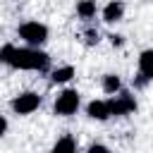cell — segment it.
<instances>
[{
    "label": "cell",
    "mask_w": 153,
    "mask_h": 153,
    "mask_svg": "<svg viewBox=\"0 0 153 153\" xmlns=\"http://www.w3.org/2000/svg\"><path fill=\"white\" fill-rule=\"evenodd\" d=\"M0 62L12 67V69H26V72H48L50 67V55L43 53L41 48H31V45H2L0 48Z\"/></svg>",
    "instance_id": "1"
},
{
    "label": "cell",
    "mask_w": 153,
    "mask_h": 153,
    "mask_svg": "<svg viewBox=\"0 0 153 153\" xmlns=\"http://www.w3.org/2000/svg\"><path fill=\"white\" fill-rule=\"evenodd\" d=\"M17 33H19V38H22L26 45H31V48H41V45L48 41V26L41 24V22H24V24H19Z\"/></svg>",
    "instance_id": "2"
},
{
    "label": "cell",
    "mask_w": 153,
    "mask_h": 153,
    "mask_svg": "<svg viewBox=\"0 0 153 153\" xmlns=\"http://www.w3.org/2000/svg\"><path fill=\"white\" fill-rule=\"evenodd\" d=\"M79 105H81L79 91H76V88H65V91L57 93V98H55V103H53V112H55L57 117H69V115H74V112L79 110Z\"/></svg>",
    "instance_id": "3"
},
{
    "label": "cell",
    "mask_w": 153,
    "mask_h": 153,
    "mask_svg": "<svg viewBox=\"0 0 153 153\" xmlns=\"http://www.w3.org/2000/svg\"><path fill=\"white\" fill-rule=\"evenodd\" d=\"M108 108H110V117H124V115H131L136 110V98L129 93V91H120L115 96L108 98Z\"/></svg>",
    "instance_id": "4"
},
{
    "label": "cell",
    "mask_w": 153,
    "mask_h": 153,
    "mask_svg": "<svg viewBox=\"0 0 153 153\" xmlns=\"http://www.w3.org/2000/svg\"><path fill=\"white\" fill-rule=\"evenodd\" d=\"M41 96L36 93V91H24V93H19V96H14L12 98V110H14V115H31L33 110H38V105H41Z\"/></svg>",
    "instance_id": "5"
},
{
    "label": "cell",
    "mask_w": 153,
    "mask_h": 153,
    "mask_svg": "<svg viewBox=\"0 0 153 153\" xmlns=\"http://www.w3.org/2000/svg\"><path fill=\"white\" fill-rule=\"evenodd\" d=\"M148 81H153V48L143 50L139 55V74H136V86H146Z\"/></svg>",
    "instance_id": "6"
},
{
    "label": "cell",
    "mask_w": 153,
    "mask_h": 153,
    "mask_svg": "<svg viewBox=\"0 0 153 153\" xmlns=\"http://www.w3.org/2000/svg\"><path fill=\"white\" fill-rule=\"evenodd\" d=\"M122 17H124V2L122 0H110L103 7V22L105 24H117V22H122Z\"/></svg>",
    "instance_id": "7"
},
{
    "label": "cell",
    "mask_w": 153,
    "mask_h": 153,
    "mask_svg": "<svg viewBox=\"0 0 153 153\" xmlns=\"http://www.w3.org/2000/svg\"><path fill=\"white\" fill-rule=\"evenodd\" d=\"M86 115L91 120H98V122H105L110 117V108H108V100H91L86 105Z\"/></svg>",
    "instance_id": "8"
},
{
    "label": "cell",
    "mask_w": 153,
    "mask_h": 153,
    "mask_svg": "<svg viewBox=\"0 0 153 153\" xmlns=\"http://www.w3.org/2000/svg\"><path fill=\"white\" fill-rule=\"evenodd\" d=\"M100 86H103V91L108 93V96H115V93H120L122 91V79L117 76V74H103V81H100Z\"/></svg>",
    "instance_id": "9"
},
{
    "label": "cell",
    "mask_w": 153,
    "mask_h": 153,
    "mask_svg": "<svg viewBox=\"0 0 153 153\" xmlns=\"http://www.w3.org/2000/svg\"><path fill=\"white\" fill-rule=\"evenodd\" d=\"M74 67L72 65H65V67H57V69H53V74H50V81L53 84H67V81H72L74 79Z\"/></svg>",
    "instance_id": "10"
},
{
    "label": "cell",
    "mask_w": 153,
    "mask_h": 153,
    "mask_svg": "<svg viewBox=\"0 0 153 153\" xmlns=\"http://www.w3.org/2000/svg\"><path fill=\"white\" fill-rule=\"evenodd\" d=\"M96 12H98L96 0H79V2H76V14H79L81 19H93Z\"/></svg>",
    "instance_id": "11"
},
{
    "label": "cell",
    "mask_w": 153,
    "mask_h": 153,
    "mask_svg": "<svg viewBox=\"0 0 153 153\" xmlns=\"http://www.w3.org/2000/svg\"><path fill=\"white\" fill-rule=\"evenodd\" d=\"M50 153H76V141L72 136H62V139L55 141V146H53Z\"/></svg>",
    "instance_id": "12"
},
{
    "label": "cell",
    "mask_w": 153,
    "mask_h": 153,
    "mask_svg": "<svg viewBox=\"0 0 153 153\" xmlns=\"http://www.w3.org/2000/svg\"><path fill=\"white\" fill-rule=\"evenodd\" d=\"M88 153H110V148L105 143H91L88 146Z\"/></svg>",
    "instance_id": "13"
},
{
    "label": "cell",
    "mask_w": 153,
    "mask_h": 153,
    "mask_svg": "<svg viewBox=\"0 0 153 153\" xmlns=\"http://www.w3.org/2000/svg\"><path fill=\"white\" fill-rule=\"evenodd\" d=\"M98 41H100V38H98V31H93V29L86 31V45H96Z\"/></svg>",
    "instance_id": "14"
},
{
    "label": "cell",
    "mask_w": 153,
    "mask_h": 153,
    "mask_svg": "<svg viewBox=\"0 0 153 153\" xmlns=\"http://www.w3.org/2000/svg\"><path fill=\"white\" fill-rule=\"evenodd\" d=\"M108 38H110V43H112L115 48H120V45H124V36H120V33H110Z\"/></svg>",
    "instance_id": "15"
},
{
    "label": "cell",
    "mask_w": 153,
    "mask_h": 153,
    "mask_svg": "<svg viewBox=\"0 0 153 153\" xmlns=\"http://www.w3.org/2000/svg\"><path fill=\"white\" fill-rule=\"evenodd\" d=\"M5 131H7V120L0 115V136H5Z\"/></svg>",
    "instance_id": "16"
}]
</instances>
